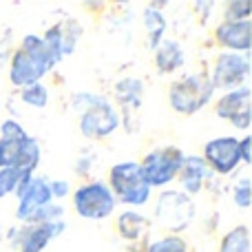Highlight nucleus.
Listing matches in <instances>:
<instances>
[{
  "label": "nucleus",
  "mask_w": 252,
  "mask_h": 252,
  "mask_svg": "<svg viewBox=\"0 0 252 252\" xmlns=\"http://www.w3.org/2000/svg\"><path fill=\"white\" fill-rule=\"evenodd\" d=\"M53 58L47 51L42 38L38 35H25L22 38V47L13 53L11 58V69H9V80L16 87L27 89L40 82V78L53 69Z\"/></svg>",
  "instance_id": "f257e3e1"
},
{
  "label": "nucleus",
  "mask_w": 252,
  "mask_h": 252,
  "mask_svg": "<svg viewBox=\"0 0 252 252\" xmlns=\"http://www.w3.org/2000/svg\"><path fill=\"white\" fill-rule=\"evenodd\" d=\"M73 104L78 109L84 106L82 118H80V130H82L84 137L102 139L120 126L118 111L104 97L91 95V93H78V95H73Z\"/></svg>",
  "instance_id": "f03ea898"
},
{
  "label": "nucleus",
  "mask_w": 252,
  "mask_h": 252,
  "mask_svg": "<svg viewBox=\"0 0 252 252\" xmlns=\"http://www.w3.org/2000/svg\"><path fill=\"white\" fill-rule=\"evenodd\" d=\"M213 93H215L213 82H210L206 75L192 73V75H186V78L177 80V82H173V87H170V91H168V97H170V106H173L177 113L192 115L208 104Z\"/></svg>",
  "instance_id": "7ed1b4c3"
},
{
  "label": "nucleus",
  "mask_w": 252,
  "mask_h": 252,
  "mask_svg": "<svg viewBox=\"0 0 252 252\" xmlns=\"http://www.w3.org/2000/svg\"><path fill=\"white\" fill-rule=\"evenodd\" d=\"M111 192L126 206H144L151 199V186L144 182L137 161H122L111 168Z\"/></svg>",
  "instance_id": "20e7f679"
},
{
  "label": "nucleus",
  "mask_w": 252,
  "mask_h": 252,
  "mask_svg": "<svg viewBox=\"0 0 252 252\" xmlns=\"http://www.w3.org/2000/svg\"><path fill=\"white\" fill-rule=\"evenodd\" d=\"M184 153L175 146L157 148V151L148 153L144 161L139 164L142 168V177L148 186H166L179 175V168L184 164Z\"/></svg>",
  "instance_id": "39448f33"
},
{
  "label": "nucleus",
  "mask_w": 252,
  "mask_h": 252,
  "mask_svg": "<svg viewBox=\"0 0 252 252\" xmlns=\"http://www.w3.org/2000/svg\"><path fill=\"white\" fill-rule=\"evenodd\" d=\"M155 217L161 223V228L179 232L190 226L192 217H195V204L182 190H166L157 197Z\"/></svg>",
  "instance_id": "423d86ee"
},
{
  "label": "nucleus",
  "mask_w": 252,
  "mask_h": 252,
  "mask_svg": "<svg viewBox=\"0 0 252 252\" xmlns=\"http://www.w3.org/2000/svg\"><path fill=\"white\" fill-rule=\"evenodd\" d=\"M73 206L84 219H104L115 210V197L104 182H91L75 190Z\"/></svg>",
  "instance_id": "0eeeda50"
},
{
  "label": "nucleus",
  "mask_w": 252,
  "mask_h": 252,
  "mask_svg": "<svg viewBox=\"0 0 252 252\" xmlns=\"http://www.w3.org/2000/svg\"><path fill=\"white\" fill-rule=\"evenodd\" d=\"M250 75V62L239 53H221L217 56L213 71V89H239Z\"/></svg>",
  "instance_id": "6e6552de"
},
{
  "label": "nucleus",
  "mask_w": 252,
  "mask_h": 252,
  "mask_svg": "<svg viewBox=\"0 0 252 252\" xmlns=\"http://www.w3.org/2000/svg\"><path fill=\"white\" fill-rule=\"evenodd\" d=\"M18 199V210H16V217L20 221H31L35 213H38L42 206L51 204V190H49V182L42 177H31L27 184H20L16 190Z\"/></svg>",
  "instance_id": "1a4fd4ad"
},
{
  "label": "nucleus",
  "mask_w": 252,
  "mask_h": 252,
  "mask_svg": "<svg viewBox=\"0 0 252 252\" xmlns=\"http://www.w3.org/2000/svg\"><path fill=\"white\" fill-rule=\"evenodd\" d=\"M204 161L210 170H217L219 175H228L237 168L241 161L239 157V139L237 137H217L210 139L204 148Z\"/></svg>",
  "instance_id": "9d476101"
},
{
  "label": "nucleus",
  "mask_w": 252,
  "mask_h": 252,
  "mask_svg": "<svg viewBox=\"0 0 252 252\" xmlns=\"http://www.w3.org/2000/svg\"><path fill=\"white\" fill-rule=\"evenodd\" d=\"M217 115L230 122L235 128L246 130L250 126V89L239 87L235 91H228L217 102Z\"/></svg>",
  "instance_id": "9b49d317"
},
{
  "label": "nucleus",
  "mask_w": 252,
  "mask_h": 252,
  "mask_svg": "<svg viewBox=\"0 0 252 252\" xmlns=\"http://www.w3.org/2000/svg\"><path fill=\"white\" fill-rule=\"evenodd\" d=\"M29 135L16 120H7L2 124V137H0V168H18L22 159Z\"/></svg>",
  "instance_id": "f8f14e48"
},
{
  "label": "nucleus",
  "mask_w": 252,
  "mask_h": 252,
  "mask_svg": "<svg viewBox=\"0 0 252 252\" xmlns=\"http://www.w3.org/2000/svg\"><path fill=\"white\" fill-rule=\"evenodd\" d=\"M20 235L13 237V246L20 248V252H40L47 248V244L53 237L64 232V221H49V223H33V226H25L18 230Z\"/></svg>",
  "instance_id": "ddd939ff"
},
{
  "label": "nucleus",
  "mask_w": 252,
  "mask_h": 252,
  "mask_svg": "<svg viewBox=\"0 0 252 252\" xmlns=\"http://www.w3.org/2000/svg\"><path fill=\"white\" fill-rule=\"evenodd\" d=\"M208 175H210V168L204 161V157H197V155L184 157V164H182V168H179V182H182L184 195H188V197L197 195Z\"/></svg>",
  "instance_id": "4468645a"
},
{
  "label": "nucleus",
  "mask_w": 252,
  "mask_h": 252,
  "mask_svg": "<svg viewBox=\"0 0 252 252\" xmlns=\"http://www.w3.org/2000/svg\"><path fill=\"white\" fill-rule=\"evenodd\" d=\"M217 40L221 47L230 51H244L248 53L250 49V20L241 22H223L217 27Z\"/></svg>",
  "instance_id": "2eb2a0df"
},
{
  "label": "nucleus",
  "mask_w": 252,
  "mask_h": 252,
  "mask_svg": "<svg viewBox=\"0 0 252 252\" xmlns=\"http://www.w3.org/2000/svg\"><path fill=\"white\" fill-rule=\"evenodd\" d=\"M155 64L159 73H173L184 64V49L175 40H161L155 49Z\"/></svg>",
  "instance_id": "dca6fc26"
},
{
  "label": "nucleus",
  "mask_w": 252,
  "mask_h": 252,
  "mask_svg": "<svg viewBox=\"0 0 252 252\" xmlns=\"http://www.w3.org/2000/svg\"><path fill=\"white\" fill-rule=\"evenodd\" d=\"M144 18V27H146V35H148V47L157 49L159 42L164 40L166 33V18L161 11H157L155 7H146L142 13Z\"/></svg>",
  "instance_id": "f3484780"
},
{
  "label": "nucleus",
  "mask_w": 252,
  "mask_h": 252,
  "mask_svg": "<svg viewBox=\"0 0 252 252\" xmlns=\"http://www.w3.org/2000/svg\"><path fill=\"white\" fill-rule=\"evenodd\" d=\"M142 91H144V87L137 78H126L122 82L115 84V97L126 109H137L142 104Z\"/></svg>",
  "instance_id": "a211bd4d"
},
{
  "label": "nucleus",
  "mask_w": 252,
  "mask_h": 252,
  "mask_svg": "<svg viewBox=\"0 0 252 252\" xmlns=\"http://www.w3.org/2000/svg\"><path fill=\"white\" fill-rule=\"evenodd\" d=\"M148 228V219H144L142 215L133 213V210H126V213L120 215L118 219V230L124 239L135 241L144 235V230Z\"/></svg>",
  "instance_id": "6ab92c4d"
},
{
  "label": "nucleus",
  "mask_w": 252,
  "mask_h": 252,
  "mask_svg": "<svg viewBox=\"0 0 252 252\" xmlns=\"http://www.w3.org/2000/svg\"><path fill=\"white\" fill-rule=\"evenodd\" d=\"M219 252H250V232L246 226H237L221 239Z\"/></svg>",
  "instance_id": "aec40b11"
},
{
  "label": "nucleus",
  "mask_w": 252,
  "mask_h": 252,
  "mask_svg": "<svg viewBox=\"0 0 252 252\" xmlns=\"http://www.w3.org/2000/svg\"><path fill=\"white\" fill-rule=\"evenodd\" d=\"M29 179L22 177L18 168H0V197H7L18 190L20 184H27Z\"/></svg>",
  "instance_id": "412c9836"
},
{
  "label": "nucleus",
  "mask_w": 252,
  "mask_h": 252,
  "mask_svg": "<svg viewBox=\"0 0 252 252\" xmlns=\"http://www.w3.org/2000/svg\"><path fill=\"white\" fill-rule=\"evenodd\" d=\"M22 102L25 104H29V106H35V109H44L47 106V102H49V91H47V87L44 84H33V87H27V89H22Z\"/></svg>",
  "instance_id": "4be33fe9"
},
{
  "label": "nucleus",
  "mask_w": 252,
  "mask_h": 252,
  "mask_svg": "<svg viewBox=\"0 0 252 252\" xmlns=\"http://www.w3.org/2000/svg\"><path fill=\"white\" fill-rule=\"evenodd\" d=\"M146 252H186V241L177 235L164 237V239L153 241L146 248Z\"/></svg>",
  "instance_id": "5701e85b"
},
{
  "label": "nucleus",
  "mask_w": 252,
  "mask_h": 252,
  "mask_svg": "<svg viewBox=\"0 0 252 252\" xmlns=\"http://www.w3.org/2000/svg\"><path fill=\"white\" fill-rule=\"evenodd\" d=\"M252 11V4L248 0H237V2L228 4V11H226V22H241V20H248Z\"/></svg>",
  "instance_id": "b1692460"
},
{
  "label": "nucleus",
  "mask_w": 252,
  "mask_h": 252,
  "mask_svg": "<svg viewBox=\"0 0 252 252\" xmlns=\"http://www.w3.org/2000/svg\"><path fill=\"white\" fill-rule=\"evenodd\" d=\"M232 197H235V204L239 206V208H248L250 206V179L248 177H244L237 184Z\"/></svg>",
  "instance_id": "393cba45"
},
{
  "label": "nucleus",
  "mask_w": 252,
  "mask_h": 252,
  "mask_svg": "<svg viewBox=\"0 0 252 252\" xmlns=\"http://www.w3.org/2000/svg\"><path fill=\"white\" fill-rule=\"evenodd\" d=\"M49 190H51V197H58V199H62V197L69 195V184L66 182H51L49 184Z\"/></svg>",
  "instance_id": "a878e982"
},
{
  "label": "nucleus",
  "mask_w": 252,
  "mask_h": 252,
  "mask_svg": "<svg viewBox=\"0 0 252 252\" xmlns=\"http://www.w3.org/2000/svg\"><path fill=\"white\" fill-rule=\"evenodd\" d=\"M239 157H241V161H246V164H250V137H244L239 142Z\"/></svg>",
  "instance_id": "bb28decb"
},
{
  "label": "nucleus",
  "mask_w": 252,
  "mask_h": 252,
  "mask_svg": "<svg viewBox=\"0 0 252 252\" xmlns=\"http://www.w3.org/2000/svg\"><path fill=\"white\" fill-rule=\"evenodd\" d=\"M2 237H4V230H2V226H0V241H2Z\"/></svg>",
  "instance_id": "cd10ccee"
}]
</instances>
